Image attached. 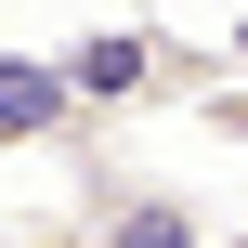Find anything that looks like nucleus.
Returning <instances> with one entry per match:
<instances>
[{"mask_svg":"<svg viewBox=\"0 0 248 248\" xmlns=\"http://www.w3.org/2000/svg\"><path fill=\"white\" fill-rule=\"evenodd\" d=\"M235 78V52L222 39H170V26H78L65 39V92L118 131L131 105H209Z\"/></svg>","mask_w":248,"mask_h":248,"instance_id":"f257e3e1","label":"nucleus"},{"mask_svg":"<svg viewBox=\"0 0 248 248\" xmlns=\"http://www.w3.org/2000/svg\"><path fill=\"white\" fill-rule=\"evenodd\" d=\"M78 196H92V222H78L92 248H209V222H196V196H183V183H131L105 144L78 157Z\"/></svg>","mask_w":248,"mask_h":248,"instance_id":"f03ea898","label":"nucleus"},{"mask_svg":"<svg viewBox=\"0 0 248 248\" xmlns=\"http://www.w3.org/2000/svg\"><path fill=\"white\" fill-rule=\"evenodd\" d=\"M0 144H65V157L105 144V118L65 92V52H0Z\"/></svg>","mask_w":248,"mask_h":248,"instance_id":"7ed1b4c3","label":"nucleus"},{"mask_svg":"<svg viewBox=\"0 0 248 248\" xmlns=\"http://www.w3.org/2000/svg\"><path fill=\"white\" fill-rule=\"evenodd\" d=\"M196 118H209V131H222V144H248V78H222V92H209V105H196Z\"/></svg>","mask_w":248,"mask_h":248,"instance_id":"20e7f679","label":"nucleus"},{"mask_svg":"<svg viewBox=\"0 0 248 248\" xmlns=\"http://www.w3.org/2000/svg\"><path fill=\"white\" fill-rule=\"evenodd\" d=\"M0 248H92L78 222H39V235H0Z\"/></svg>","mask_w":248,"mask_h":248,"instance_id":"39448f33","label":"nucleus"},{"mask_svg":"<svg viewBox=\"0 0 248 248\" xmlns=\"http://www.w3.org/2000/svg\"><path fill=\"white\" fill-rule=\"evenodd\" d=\"M222 52H235V78H248V26H235V39H222Z\"/></svg>","mask_w":248,"mask_h":248,"instance_id":"423d86ee","label":"nucleus"},{"mask_svg":"<svg viewBox=\"0 0 248 248\" xmlns=\"http://www.w3.org/2000/svg\"><path fill=\"white\" fill-rule=\"evenodd\" d=\"M235 248H248V235H235Z\"/></svg>","mask_w":248,"mask_h":248,"instance_id":"0eeeda50","label":"nucleus"}]
</instances>
